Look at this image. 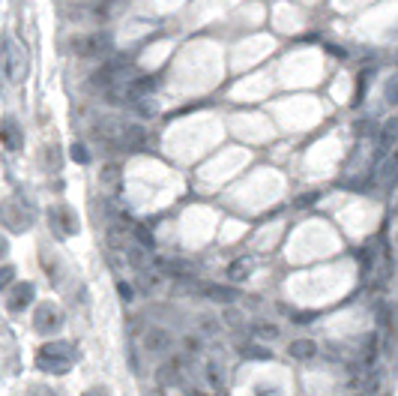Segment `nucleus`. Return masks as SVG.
I'll list each match as a JSON object with an SVG mask.
<instances>
[{
	"label": "nucleus",
	"mask_w": 398,
	"mask_h": 396,
	"mask_svg": "<svg viewBox=\"0 0 398 396\" xmlns=\"http://www.w3.org/2000/svg\"><path fill=\"white\" fill-rule=\"evenodd\" d=\"M75 357H78V351H75L72 342L51 339L36 351V366H39L42 372H48V375H66L72 369V363H75Z\"/></svg>",
	"instance_id": "f257e3e1"
},
{
	"label": "nucleus",
	"mask_w": 398,
	"mask_h": 396,
	"mask_svg": "<svg viewBox=\"0 0 398 396\" xmlns=\"http://www.w3.org/2000/svg\"><path fill=\"white\" fill-rule=\"evenodd\" d=\"M0 60H3V72L12 84H21L27 78V69H30V57H27L24 45L15 39V36H3V45H0Z\"/></svg>",
	"instance_id": "f03ea898"
},
{
	"label": "nucleus",
	"mask_w": 398,
	"mask_h": 396,
	"mask_svg": "<svg viewBox=\"0 0 398 396\" xmlns=\"http://www.w3.org/2000/svg\"><path fill=\"white\" fill-rule=\"evenodd\" d=\"M123 9V0H81L69 6V18L75 21H111Z\"/></svg>",
	"instance_id": "7ed1b4c3"
},
{
	"label": "nucleus",
	"mask_w": 398,
	"mask_h": 396,
	"mask_svg": "<svg viewBox=\"0 0 398 396\" xmlns=\"http://www.w3.org/2000/svg\"><path fill=\"white\" fill-rule=\"evenodd\" d=\"M63 321H66V315H63V309L54 300H42L33 309V327H36V333H42V336H54V333H60Z\"/></svg>",
	"instance_id": "20e7f679"
},
{
	"label": "nucleus",
	"mask_w": 398,
	"mask_h": 396,
	"mask_svg": "<svg viewBox=\"0 0 398 396\" xmlns=\"http://www.w3.org/2000/svg\"><path fill=\"white\" fill-rule=\"evenodd\" d=\"M114 48V39L111 33H87V36H75L72 39V51L78 54V57H102Z\"/></svg>",
	"instance_id": "39448f33"
},
{
	"label": "nucleus",
	"mask_w": 398,
	"mask_h": 396,
	"mask_svg": "<svg viewBox=\"0 0 398 396\" xmlns=\"http://www.w3.org/2000/svg\"><path fill=\"white\" fill-rule=\"evenodd\" d=\"M48 222H51V231L57 234L60 240H69L72 234H78L81 222H78V213L72 210L69 204H57L48 210Z\"/></svg>",
	"instance_id": "423d86ee"
},
{
	"label": "nucleus",
	"mask_w": 398,
	"mask_h": 396,
	"mask_svg": "<svg viewBox=\"0 0 398 396\" xmlns=\"http://www.w3.org/2000/svg\"><path fill=\"white\" fill-rule=\"evenodd\" d=\"M0 222H3L9 231H24L27 225L33 222V213L27 210L21 201H9V204L0 207Z\"/></svg>",
	"instance_id": "0eeeda50"
},
{
	"label": "nucleus",
	"mask_w": 398,
	"mask_h": 396,
	"mask_svg": "<svg viewBox=\"0 0 398 396\" xmlns=\"http://www.w3.org/2000/svg\"><path fill=\"white\" fill-rule=\"evenodd\" d=\"M33 297H36V285L33 282H12V285H9V291H6V309L9 312L30 309Z\"/></svg>",
	"instance_id": "6e6552de"
},
{
	"label": "nucleus",
	"mask_w": 398,
	"mask_h": 396,
	"mask_svg": "<svg viewBox=\"0 0 398 396\" xmlns=\"http://www.w3.org/2000/svg\"><path fill=\"white\" fill-rule=\"evenodd\" d=\"M141 342H144V351H147V354H168V351L174 348V336H171L165 327H147Z\"/></svg>",
	"instance_id": "1a4fd4ad"
},
{
	"label": "nucleus",
	"mask_w": 398,
	"mask_h": 396,
	"mask_svg": "<svg viewBox=\"0 0 398 396\" xmlns=\"http://www.w3.org/2000/svg\"><path fill=\"white\" fill-rule=\"evenodd\" d=\"M24 141V129L18 126L15 117H3L0 120V144H3L6 150H18Z\"/></svg>",
	"instance_id": "9d476101"
},
{
	"label": "nucleus",
	"mask_w": 398,
	"mask_h": 396,
	"mask_svg": "<svg viewBox=\"0 0 398 396\" xmlns=\"http://www.w3.org/2000/svg\"><path fill=\"white\" fill-rule=\"evenodd\" d=\"M183 366H186V360H180V357L168 360V363H162V366L156 369V381H159L162 387L180 384V381H183Z\"/></svg>",
	"instance_id": "9b49d317"
},
{
	"label": "nucleus",
	"mask_w": 398,
	"mask_h": 396,
	"mask_svg": "<svg viewBox=\"0 0 398 396\" xmlns=\"http://www.w3.org/2000/svg\"><path fill=\"white\" fill-rule=\"evenodd\" d=\"M117 141H120V147H126V150H141L144 141H147V132H144L141 126L129 123V126H120V129H117Z\"/></svg>",
	"instance_id": "f8f14e48"
},
{
	"label": "nucleus",
	"mask_w": 398,
	"mask_h": 396,
	"mask_svg": "<svg viewBox=\"0 0 398 396\" xmlns=\"http://www.w3.org/2000/svg\"><path fill=\"white\" fill-rule=\"evenodd\" d=\"M120 180H123V171L117 162H108V165L99 168V186H102L108 195H114L117 189H120Z\"/></svg>",
	"instance_id": "ddd939ff"
},
{
	"label": "nucleus",
	"mask_w": 398,
	"mask_h": 396,
	"mask_svg": "<svg viewBox=\"0 0 398 396\" xmlns=\"http://www.w3.org/2000/svg\"><path fill=\"white\" fill-rule=\"evenodd\" d=\"M204 294L210 297V300H216V303H225V306L234 303V300L240 297L237 288H231V285H216V282H207V285H204Z\"/></svg>",
	"instance_id": "4468645a"
},
{
	"label": "nucleus",
	"mask_w": 398,
	"mask_h": 396,
	"mask_svg": "<svg viewBox=\"0 0 398 396\" xmlns=\"http://www.w3.org/2000/svg\"><path fill=\"white\" fill-rule=\"evenodd\" d=\"M377 354H381V333H368L366 342H363V354H359V360H363V366L375 369Z\"/></svg>",
	"instance_id": "2eb2a0df"
},
{
	"label": "nucleus",
	"mask_w": 398,
	"mask_h": 396,
	"mask_svg": "<svg viewBox=\"0 0 398 396\" xmlns=\"http://www.w3.org/2000/svg\"><path fill=\"white\" fill-rule=\"evenodd\" d=\"M159 267L165 270L168 276H177V279H189L195 273V267L189 264V261H183V258H159Z\"/></svg>",
	"instance_id": "dca6fc26"
},
{
	"label": "nucleus",
	"mask_w": 398,
	"mask_h": 396,
	"mask_svg": "<svg viewBox=\"0 0 398 396\" xmlns=\"http://www.w3.org/2000/svg\"><path fill=\"white\" fill-rule=\"evenodd\" d=\"M287 354L294 360H312V357H318V342L314 339H294L291 345H287Z\"/></svg>",
	"instance_id": "f3484780"
},
{
	"label": "nucleus",
	"mask_w": 398,
	"mask_h": 396,
	"mask_svg": "<svg viewBox=\"0 0 398 396\" xmlns=\"http://www.w3.org/2000/svg\"><path fill=\"white\" fill-rule=\"evenodd\" d=\"M252 270H255V261H252L249 255H243V258H234L228 264V276L234 279V282H240V279L252 276Z\"/></svg>",
	"instance_id": "a211bd4d"
},
{
	"label": "nucleus",
	"mask_w": 398,
	"mask_h": 396,
	"mask_svg": "<svg viewBox=\"0 0 398 396\" xmlns=\"http://www.w3.org/2000/svg\"><path fill=\"white\" fill-rule=\"evenodd\" d=\"M126 258H129V264L135 270H144L150 261V249H144L141 243H129V246H126Z\"/></svg>",
	"instance_id": "6ab92c4d"
},
{
	"label": "nucleus",
	"mask_w": 398,
	"mask_h": 396,
	"mask_svg": "<svg viewBox=\"0 0 398 396\" xmlns=\"http://www.w3.org/2000/svg\"><path fill=\"white\" fill-rule=\"evenodd\" d=\"M249 330H252V336H255V339H264V342L278 339V324H273V321H255Z\"/></svg>",
	"instance_id": "aec40b11"
},
{
	"label": "nucleus",
	"mask_w": 398,
	"mask_h": 396,
	"mask_svg": "<svg viewBox=\"0 0 398 396\" xmlns=\"http://www.w3.org/2000/svg\"><path fill=\"white\" fill-rule=\"evenodd\" d=\"M395 138H398V120L392 117V120H386V123H383L381 138H377V147H381V150H390L392 144H395Z\"/></svg>",
	"instance_id": "412c9836"
},
{
	"label": "nucleus",
	"mask_w": 398,
	"mask_h": 396,
	"mask_svg": "<svg viewBox=\"0 0 398 396\" xmlns=\"http://www.w3.org/2000/svg\"><path fill=\"white\" fill-rule=\"evenodd\" d=\"M108 243H111L114 249H123L126 252V246H129V231L123 228V225H111V228H108Z\"/></svg>",
	"instance_id": "4be33fe9"
},
{
	"label": "nucleus",
	"mask_w": 398,
	"mask_h": 396,
	"mask_svg": "<svg viewBox=\"0 0 398 396\" xmlns=\"http://www.w3.org/2000/svg\"><path fill=\"white\" fill-rule=\"evenodd\" d=\"M363 393L366 396H381L383 393V372H381V369H372V372H368Z\"/></svg>",
	"instance_id": "5701e85b"
},
{
	"label": "nucleus",
	"mask_w": 398,
	"mask_h": 396,
	"mask_svg": "<svg viewBox=\"0 0 398 396\" xmlns=\"http://www.w3.org/2000/svg\"><path fill=\"white\" fill-rule=\"evenodd\" d=\"M243 357H252V360H269L273 357V351L264 348V345H255V342H249V345H240Z\"/></svg>",
	"instance_id": "b1692460"
},
{
	"label": "nucleus",
	"mask_w": 398,
	"mask_h": 396,
	"mask_svg": "<svg viewBox=\"0 0 398 396\" xmlns=\"http://www.w3.org/2000/svg\"><path fill=\"white\" fill-rule=\"evenodd\" d=\"M375 264H377V252L372 243H368V246H363V252H359V270L368 273V270H375Z\"/></svg>",
	"instance_id": "393cba45"
},
{
	"label": "nucleus",
	"mask_w": 398,
	"mask_h": 396,
	"mask_svg": "<svg viewBox=\"0 0 398 396\" xmlns=\"http://www.w3.org/2000/svg\"><path fill=\"white\" fill-rule=\"evenodd\" d=\"M198 330H201L204 336H216V333H219V321H216L213 315H201V318H198Z\"/></svg>",
	"instance_id": "a878e982"
},
{
	"label": "nucleus",
	"mask_w": 398,
	"mask_h": 396,
	"mask_svg": "<svg viewBox=\"0 0 398 396\" xmlns=\"http://www.w3.org/2000/svg\"><path fill=\"white\" fill-rule=\"evenodd\" d=\"M383 93H386V102H390V105H398V72H395V75L386 78Z\"/></svg>",
	"instance_id": "bb28decb"
},
{
	"label": "nucleus",
	"mask_w": 398,
	"mask_h": 396,
	"mask_svg": "<svg viewBox=\"0 0 398 396\" xmlns=\"http://www.w3.org/2000/svg\"><path fill=\"white\" fill-rule=\"evenodd\" d=\"M135 243H141L144 249H153V246H156V240H153V231H147L144 225H135Z\"/></svg>",
	"instance_id": "cd10ccee"
},
{
	"label": "nucleus",
	"mask_w": 398,
	"mask_h": 396,
	"mask_svg": "<svg viewBox=\"0 0 398 396\" xmlns=\"http://www.w3.org/2000/svg\"><path fill=\"white\" fill-rule=\"evenodd\" d=\"M204 372H207V381H210V387H216V390H219V387H222V372H219V366H216V363H207Z\"/></svg>",
	"instance_id": "c85d7f7f"
},
{
	"label": "nucleus",
	"mask_w": 398,
	"mask_h": 396,
	"mask_svg": "<svg viewBox=\"0 0 398 396\" xmlns=\"http://www.w3.org/2000/svg\"><path fill=\"white\" fill-rule=\"evenodd\" d=\"M12 279H15V267H12V264L0 267V291H3L6 285H12Z\"/></svg>",
	"instance_id": "c756f323"
},
{
	"label": "nucleus",
	"mask_w": 398,
	"mask_h": 396,
	"mask_svg": "<svg viewBox=\"0 0 398 396\" xmlns=\"http://www.w3.org/2000/svg\"><path fill=\"white\" fill-rule=\"evenodd\" d=\"M135 108H138L141 114H147V117H153V114L159 111V108H156V102H147V99H144V96L138 99V102H135Z\"/></svg>",
	"instance_id": "7c9ffc66"
},
{
	"label": "nucleus",
	"mask_w": 398,
	"mask_h": 396,
	"mask_svg": "<svg viewBox=\"0 0 398 396\" xmlns=\"http://www.w3.org/2000/svg\"><path fill=\"white\" fill-rule=\"evenodd\" d=\"M321 198V192H305V195H296V207H309V204H314Z\"/></svg>",
	"instance_id": "2f4dec72"
},
{
	"label": "nucleus",
	"mask_w": 398,
	"mask_h": 396,
	"mask_svg": "<svg viewBox=\"0 0 398 396\" xmlns=\"http://www.w3.org/2000/svg\"><path fill=\"white\" fill-rule=\"evenodd\" d=\"M72 159H78V162H87L90 159V153L84 144H72Z\"/></svg>",
	"instance_id": "473e14b6"
},
{
	"label": "nucleus",
	"mask_w": 398,
	"mask_h": 396,
	"mask_svg": "<svg viewBox=\"0 0 398 396\" xmlns=\"http://www.w3.org/2000/svg\"><path fill=\"white\" fill-rule=\"evenodd\" d=\"M24 396H57L51 390V387H45V384H36V387H30V390H27Z\"/></svg>",
	"instance_id": "72a5a7b5"
},
{
	"label": "nucleus",
	"mask_w": 398,
	"mask_h": 396,
	"mask_svg": "<svg viewBox=\"0 0 398 396\" xmlns=\"http://www.w3.org/2000/svg\"><path fill=\"white\" fill-rule=\"evenodd\" d=\"M222 318H225V321H228V324H231V327H240V315H237V312H234V309H225V315H222Z\"/></svg>",
	"instance_id": "f704fd0d"
},
{
	"label": "nucleus",
	"mask_w": 398,
	"mask_h": 396,
	"mask_svg": "<svg viewBox=\"0 0 398 396\" xmlns=\"http://www.w3.org/2000/svg\"><path fill=\"white\" fill-rule=\"evenodd\" d=\"M186 351H201V339H198V336H186Z\"/></svg>",
	"instance_id": "c9c22d12"
},
{
	"label": "nucleus",
	"mask_w": 398,
	"mask_h": 396,
	"mask_svg": "<svg viewBox=\"0 0 398 396\" xmlns=\"http://www.w3.org/2000/svg\"><path fill=\"white\" fill-rule=\"evenodd\" d=\"M117 291H120L123 300H129V297H132V288H129V282H117Z\"/></svg>",
	"instance_id": "e433bc0d"
},
{
	"label": "nucleus",
	"mask_w": 398,
	"mask_h": 396,
	"mask_svg": "<svg viewBox=\"0 0 398 396\" xmlns=\"http://www.w3.org/2000/svg\"><path fill=\"white\" fill-rule=\"evenodd\" d=\"M81 396H111V393H108L105 387H90V390H84Z\"/></svg>",
	"instance_id": "4c0bfd02"
},
{
	"label": "nucleus",
	"mask_w": 398,
	"mask_h": 396,
	"mask_svg": "<svg viewBox=\"0 0 398 396\" xmlns=\"http://www.w3.org/2000/svg\"><path fill=\"white\" fill-rule=\"evenodd\" d=\"M323 48H327V51H332V54H336V57H348V51H341V48H336V45H323Z\"/></svg>",
	"instance_id": "58836bf2"
},
{
	"label": "nucleus",
	"mask_w": 398,
	"mask_h": 396,
	"mask_svg": "<svg viewBox=\"0 0 398 396\" xmlns=\"http://www.w3.org/2000/svg\"><path fill=\"white\" fill-rule=\"evenodd\" d=\"M294 321H296V324H300V321L305 324V321H312V315H309V312H294Z\"/></svg>",
	"instance_id": "ea45409f"
},
{
	"label": "nucleus",
	"mask_w": 398,
	"mask_h": 396,
	"mask_svg": "<svg viewBox=\"0 0 398 396\" xmlns=\"http://www.w3.org/2000/svg\"><path fill=\"white\" fill-rule=\"evenodd\" d=\"M6 249H9V240L3 237V234H0V258H3V255H6Z\"/></svg>",
	"instance_id": "a19ab883"
}]
</instances>
